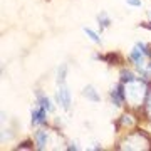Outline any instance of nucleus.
Returning <instances> with one entry per match:
<instances>
[{"mask_svg":"<svg viewBox=\"0 0 151 151\" xmlns=\"http://www.w3.org/2000/svg\"><path fill=\"white\" fill-rule=\"evenodd\" d=\"M45 116H47V109H44L42 106L32 109V124H44L45 123Z\"/></svg>","mask_w":151,"mask_h":151,"instance_id":"2","label":"nucleus"},{"mask_svg":"<svg viewBox=\"0 0 151 151\" xmlns=\"http://www.w3.org/2000/svg\"><path fill=\"white\" fill-rule=\"evenodd\" d=\"M37 103H39V106H42L44 109H47L49 113L54 111V106L50 103V99H49L47 96H44L42 92H37Z\"/></svg>","mask_w":151,"mask_h":151,"instance_id":"3","label":"nucleus"},{"mask_svg":"<svg viewBox=\"0 0 151 151\" xmlns=\"http://www.w3.org/2000/svg\"><path fill=\"white\" fill-rule=\"evenodd\" d=\"M35 141H37V148L39 150H44L45 148V145H47V133L45 131H37L35 133Z\"/></svg>","mask_w":151,"mask_h":151,"instance_id":"5","label":"nucleus"},{"mask_svg":"<svg viewBox=\"0 0 151 151\" xmlns=\"http://www.w3.org/2000/svg\"><path fill=\"white\" fill-rule=\"evenodd\" d=\"M84 34H86V35H87L89 39H91V40H92L94 44H101V37H99V35H97V34L94 32V30H91V29L84 27Z\"/></svg>","mask_w":151,"mask_h":151,"instance_id":"8","label":"nucleus"},{"mask_svg":"<svg viewBox=\"0 0 151 151\" xmlns=\"http://www.w3.org/2000/svg\"><path fill=\"white\" fill-rule=\"evenodd\" d=\"M57 101H59V104L62 106V109L69 111V108H70V91L64 86V84H60L59 91H57Z\"/></svg>","mask_w":151,"mask_h":151,"instance_id":"1","label":"nucleus"},{"mask_svg":"<svg viewBox=\"0 0 151 151\" xmlns=\"http://www.w3.org/2000/svg\"><path fill=\"white\" fill-rule=\"evenodd\" d=\"M97 20H99V25H101V29L109 27V24H111V20L108 19V15H106V14H101V15L97 17Z\"/></svg>","mask_w":151,"mask_h":151,"instance_id":"9","label":"nucleus"},{"mask_svg":"<svg viewBox=\"0 0 151 151\" xmlns=\"http://www.w3.org/2000/svg\"><path fill=\"white\" fill-rule=\"evenodd\" d=\"M148 69H150V70H151V62H150V65H148Z\"/></svg>","mask_w":151,"mask_h":151,"instance_id":"12","label":"nucleus"},{"mask_svg":"<svg viewBox=\"0 0 151 151\" xmlns=\"http://www.w3.org/2000/svg\"><path fill=\"white\" fill-rule=\"evenodd\" d=\"M121 76H123V81H128V82L134 81V76L131 74V72H128V70H123V72H121Z\"/></svg>","mask_w":151,"mask_h":151,"instance_id":"10","label":"nucleus"},{"mask_svg":"<svg viewBox=\"0 0 151 151\" xmlns=\"http://www.w3.org/2000/svg\"><path fill=\"white\" fill-rule=\"evenodd\" d=\"M111 97H113V103L116 106H121V101H123V91H121V87H116V91L113 89Z\"/></svg>","mask_w":151,"mask_h":151,"instance_id":"6","label":"nucleus"},{"mask_svg":"<svg viewBox=\"0 0 151 151\" xmlns=\"http://www.w3.org/2000/svg\"><path fill=\"white\" fill-rule=\"evenodd\" d=\"M82 94H84V97H87L89 101H92V103H99V94L96 92V89L92 86H86L84 87V91H82Z\"/></svg>","mask_w":151,"mask_h":151,"instance_id":"4","label":"nucleus"},{"mask_svg":"<svg viewBox=\"0 0 151 151\" xmlns=\"http://www.w3.org/2000/svg\"><path fill=\"white\" fill-rule=\"evenodd\" d=\"M126 4L131 7H141V0H126Z\"/></svg>","mask_w":151,"mask_h":151,"instance_id":"11","label":"nucleus"},{"mask_svg":"<svg viewBox=\"0 0 151 151\" xmlns=\"http://www.w3.org/2000/svg\"><path fill=\"white\" fill-rule=\"evenodd\" d=\"M65 72H67V65L60 64V67L57 69V84H64L65 81Z\"/></svg>","mask_w":151,"mask_h":151,"instance_id":"7","label":"nucleus"}]
</instances>
